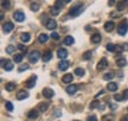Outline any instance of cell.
Segmentation results:
<instances>
[{"instance_id":"cell-52","label":"cell","mask_w":128,"mask_h":121,"mask_svg":"<svg viewBox=\"0 0 128 121\" xmlns=\"http://www.w3.org/2000/svg\"><path fill=\"white\" fill-rule=\"evenodd\" d=\"M64 1H65V2H70L71 0H64Z\"/></svg>"},{"instance_id":"cell-21","label":"cell","mask_w":128,"mask_h":121,"mask_svg":"<svg viewBox=\"0 0 128 121\" xmlns=\"http://www.w3.org/2000/svg\"><path fill=\"white\" fill-rule=\"evenodd\" d=\"M28 116L30 118V119H32V120H34V119H37L38 118V110H36V109H32V110H30L28 114Z\"/></svg>"},{"instance_id":"cell-43","label":"cell","mask_w":128,"mask_h":121,"mask_svg":"<svg viewBox=\"0 0 128 121\" xmlns=\"http://www.w3.org/2000/svg\"><path fill=\"white\" fill-rule=\"evenodd\" d=\"M51 37L54 38V39H60V34L57 32H52L51 33Z\"/></svg>"},{"instance_id":"cell-20","label":"cell","mask_w":128,"mask_h":121,"mask_svg":"<svg viewBox=\"0 0 128 121\" xmlns=\"http://www.w3.org/2000/svg\"><path fill=\"white\" fill-rule=\"evenodd\" d=\"M92 42L94 43V44H97V43H100L101 42V34L100 33H94L92 36Z\"/></svg>"},{"instance_id":"cell-25","label":"cell","mask_w":128,"mask_h":121,"mask_svg":"<svg viewBox=\"0 0 128 121\" xmlns=\"http://www.w3.org/2000/svg\"><path fill=\"white\" fill-rule=\"evenodd\" d=\"M74 42H75V39L71 36H66V37L64 38V44L65 45H71V44H74Z\"/></svg>"},{"instance_id":"cell-16","label":"cell","mask_w":128,"mask_h":121,"mask_svg":"<svg viewBox=\"0 0 128 121\" xmlns=\"http://www.w3.org/2000/svg\"><path fill=\"white\" fill-rule=\"evenodd\" d=\"M30 39H31V36H30V33L24 32V33H22V34H20V40H22L23 43L30 42Z\"/></svg>"},{"instance_id":"cell-44","label":"cell","mask_w":128,"mask_h":121,"mask_svg":"<svg viewBox=\"0 0 128 121\" xmlns=\"http://www.w3.org/2000/svg\"><path fill=\"white\" fill-rule=\"evenodd\" d=\"M122 95H124V100H128V89H124V94H122Z\"/></svg>"},{"instance_id":"cell-46","label":"cell","mask_w":128,"mask_h":121,"mask_svg":"<svg viewBox=\"0 0 128 121\" xmlns=\"http://www.w3.org/2000/svg\"><path fill=\"white\" fill-rule=\"evenodd\" d=\"M121 48H122V50H124V51H128V43H124Z\"/></svg>"},{"instance_id":"cell-7","label":"cell","mask_w":128,"mask_h":121,"mask_svg":"<svg viewBox=\"0 0 128 121\" xmlns=\"http://www.w3.org/2000/svg\"><path fill=\"white\" fill-rule=\"evenodd\" d=\"M36 80H37V76H31V77L25 82V87H26V88H33L34 84H36Z\"/></svg>"},{"instance_id":"cell-1","label":"cell","mask_w":128,"mask_h":121,"mask_svg":"<svg viewBox=\"0 0 128 121\" xmlns=\"http://www.w3.org/2000/svg\"><path fill=\"white\" fill-rule=\"evenodd\" d=\"M83 11V5L82 4H77L76 6H74L70 8L69 11V14H70V17H78L80 14L82 13Z\"/></svg>"},{"instance_id":"cell-36","label":"cell","mask_w":128,"mask_h":121,"mask_svg":"<svg viewBox=\"0 0 128 121\" xmlns=\"http://www.w3.org/2000/svg\"><path fill=\"white\" fill-rule=\"evenodd\" d=\"M14 51H16V48H14L13 45H8V46L6 48V52H7V54H10V55H12Z\"/></svg>"},{"instance_id":"cell-8","label":"cell","mask_w":128,"mask_h":121,"mask_svg":"<svg viewBox=\"0 0 128 121\" xmlns=\"http://www.w3.org/2000/svg\"><path fill=\"white\" fill-rule=\"evenodd\" d=\"M13 18L17 20V22H23L25 19V14L22 12V11H16L13 13Z\"/></svg>"},{"instance_id":"cell-5","label":"cell","mask_w":128,"mask_h":121,"mask_svg":"<svg viewBox=\"0 0 128 121\" xmlns=\"http://www.w3.org/2000/svg\"><path fill=\"white\" fill-rule=\"evenodd\" d=\"M13 28H14V25H13V23H11V22H6V23L2 25V31H4L5 33H10Z\"/></svg>"},{"instance_id":"cell-38","label":"cell","mask_w":128,"mask_h":121,"mask_svg":"<svg viewBox=\"0 0 128 121\" xmlns=\"http://www.w3.org/2000/svg\"><path fill=\"white\" fill-rule=\"evenodd\" d=\"M50 14H52V16H58V14H60V8L52 7V8L50 10Z\"/></svg>"},{"instance_id":"cell-13","label":"cell","mask_w":128,"mask_h":121,"mask_svg":"<svg viewBox=\"0 0 128 121\" xmlns=\"http://www.w3.org/2000/svg\"><path fill=\"white\" fill-rule=\"evenodd\" d=\"M74 80V76L72 74H65L62 77V81H63V83H71Z\"/></svg>"},{"instance_id":"cell-50","label":"cell","mask_w":128,"mask_h":121,"mask_svg":"<svg viewBox=\"0 0 128 121\" xmlns=\"http://www.w3.org/2000/svg\"><path fill=\"white\" fill-rule=\"evenodd\" d=\"M109 107H112V109H113V110H115V109H116V106H115V104H109Z\"/></svg>"},{"instance_id":"cell-54","label":"cell","mask_w":128,"mask_h":121,"mask_svg":"<svg viewBox=\"0 0 128 121\" xmlns=\"http://www.w3.org/2000/svg\"><path fill=\"white\" fill-rule=\"evenodd\" d=\"M127 109H128V108H127Z\"/></svg>"},{"instance_id":"cell-53","label":"cell","mask_w":128,"mask_h":121,"mask_svg":"<svg viewBox=\"0 0 128 121\" xmlns=\"http://www.w3.org/2000/svg\"><path fill=\"white\" fill-rule=\"evenodd\" d=\"M75 121H80V120H75Z\"/></svg>"},{"instance_id":"cell-19","label":"cell","mask_w":128,"mask_h":121,"mask_svg":"<svg viewBox=\"0 0 128 121\" xmlns=\"http://www.w3.org/2000/svg\"><path fill=\"white\" fill-rule=\"evenodd\" d=\"M107 88H108V90H109V92L115 93V92L118 90V84L115 83V82H109V83H108V86H107Z\"/></svg>"},{"instance_id":"cell-23","label":"cell","mask_w":128,"mask_h":121,"mask_svg":"<svg viewBox=\"0 0 128 121\" xmlns=\"http://www.w3.org/2000/svg\"><path fill=\"white\" fill-rule=\"evenodd\" d=\"M116 65L120 66V68L126 66V65H127V60H126V58H119V60H116Z\"/></svg>"},{"instance_id":"cell-9","label":"cell","mask_w":128,"mask_h":121,"mask_svg":"<svg viewBox=\"0 0 128 121\" xmlns=\"http://www.w3.org/2000/svg\"><path fill=\"white\" fill-rule=\"evenodd\" d=\"M45 26H46V28H48V30H55V28H57V23H56L54 19H49V20L46 22Z\"/></svg>"},{"instance_id":"cell-33","label":"cell","mask_w":128,"mask_h":121,"mask_svg":"<svg viewBox=\"0 0 128 121\" xmlns=\"http://www.w3.org/2000/svg\"><path fill=\"white\" fill-rule=\"evenodd\" d=\"M126 4H128V1H120L118 4V10L119 11H122V10L126 7Z\"/></svg>"},{"instance_id":"cell-31","label":"cell","mask_w":128,"mask_h":121,"mask_svg":"<svg viewBox=\"0 0 128 121\" xmlns=\"http://www.w3.org/2000/svg\"><path fill=\"white\" fill-rule=\"evenodd\" d=\"M92 51L84 52V54H83V60H89L90 58H92Z\"/></svg>"},{"instance_id":"cell-45","label":"cell","mask_w":128,"mask_h":121,"mask_svg":"<svg viewBox=\"0 0 128 121\" xmlns=\"http://www.w3.org/2000/svg\"><path fill=\"white\" fill-rule=\"evenodd\" d=\"M88 121H97V118L95 115H92V116L88 118Z\"/></svg>"},{"instance_id":"cell-18","label":"cell","mask_w":128,"mask_h":121,"mask_svg":"<svg viewBox=\"0 0 128 121\" xmlns=\"http://www.w3.org/2000/svg\"><path fill=\"white\" fill-rule=\"evenodd\" d=\"M51 58H52V52L50 50H46L44 52V55H43V60L44 62H49V60H51Z\"/></svg>"},{"instance_id":"cell-6","label":"cell","mask_w":128,"mask_h":121,"mask_svg":"<svg viewBox=\"0 0 128 121\" xmlns=\"http://www.w3.org/2000/svg\"><path fill=\"white\" fill-rule=\"evenodd\" d=\"M107 66H108V60H107V58H102V60L97 63L96 69L97 70H103V69H106Z\"/></svg>"},{"instance_id":"cell-48","label":"cell","mask_w":128,"mask_h":121,"mask_svg":"<svg viewBox=\"0 0 128 121\" xmlns=\"http://www.w3.org/2000/svg\"><path fill=\"white\" fill-rule=\"evenodd\" d=\"M108 5H109V6H113V5H115V0H109V1H108Z\"/></svg>"},{"instance_id":"cell-41","label":"cell","mask_w":128,"mask_h":121,"mask_svg":"<svg viewBox=\"0 0 128 121\" xmlns=\"http://www.w3.org/2000/svg\"><path fill=\"white\" fill-rule=\"evenodd\" d=\"M26 69H28V64H22L18 68V70L20 71V72H23V71H25Z\"/></svg>"},{"instance_id":"cell-32","label":"cell","mask_w":128,"mask_h":121,"mask_svg":"<svg viewBox=\"0 0 128 121\" xmlns=\"http://www.w3.org/2000/svg\"><path fill=\"white\" fill-rule=\"evenodd\" d=\"M2 7L6 10L11 8V1L10 0H2Z\"/></svg>"},{"instance_id":"cell-28","label":"cell","mask_w":128,"mask_h":121,"mask_svg":"<svg viewBox=\"0 0 128 121\" xmlns=\"http://www.w3.org/2000/svg\"><path fill=\"white\" fill-rule=\"evenodd\" d=\"M66 4L64 0H56V2H55V7H57V8H63L64 7V5Z\"/></svg>"},{"instance_id":"cell-40","label":"cell","mask_w":128,"mask_h":121,"mask_svg":"<svg viewBox=\"0 0 128 121\" xmlns=\"http://www.w3.org/2000/svg\"><path fill=\"white\" fill-rule=\"evenodd\" d=\"M5 107H6V109H7L8 112H12V110H13V104L11 102H6L5 103Z\"/></svg>"},{"instance_id":"cell-29","label":"cell","mask_w":128,"mask_h":121,"mask_svg":"<svg viewBox=\"0 0 128 121\" xmlns=\"http://www.w3.org/2000/svg\"><path fill=\"white\" fill-rule=\"evenodd\" d=\"M90 109H95V108H100L101 107V104H100V101L98 100H94L92 103H90Z\"/></svg>"},{"instance_id":"cell-47","label":"cell","mask_w":128,"mask_h":121,"mask_svg":"<svg viewBox=\"0 0 128 121\" xmlns=\"http://www.w3.org/2000/svg\"><path fill=\"white\" fill-rule=\"evenodd\" d=\"M18 49H20L22 51H26V46H24V45H18Z\"/></svg>"},{"instance_id":"cell-35","label":"cell","mask_w":128,"mask_h":121,"mask_svg":"<svg viewBox=\"0 0 128 121\" xmlns=\"http://www.w3.org/2000/svg\"><path fill=\"white\" fill-rule=\"evenodd\" d=\"M30 8H31V11H34V12H37V11L39 10V4H37V2H32L31 6H30Z\"/></svg>"},{"instance_id":"cell-30","label":"cell","mask_w":128,"mask_h":121,"mask_svg":"<svg viewBox=\"0 0 128 121\" xmlns=\"http://www.w3.org/2000/svg\"><path fill=\"white\" fill-rule=\"evenodd\" d=\"M75 74L77 75V76H80V77H82V76H84L86 71H84V69H82V68H76V69H75Z\"/></svg>"},{"instance_id":"cell-27","label":"cell","mask_w":128,"mask_h":121,"mask_svg":"<svg viewBox=\"0 0 128 121\" xmlns=\"http://www.w3.org/2000/svg\"><path fill=\"white\" fill-rule=\"evenodd\" d=\"M107 50H108V51H112V52H115L116 51V49H118V48L119 46H116V45H115V44H113V43H109V44H107Z\"/></svg>"},{"instance_id":"cell-34","label":"cell","mask_w":128,"mask_h":121,"mask_svg":"<svg viewBox=\"0 0 128 121\" xmlns=\"http://www.w3.org/2000/svg\"><path fill=\"white\" fill-rule=\"evenodd\" d=\"M22 60H23V55H22V54L14 55V62H16V63H20Z\"/></svg>"},{"instance_id":"cell-14","label":"cell","mask_w":128,"mask_h":121,"mask_svg":"<svg viewBox=\"0 0 128 121\" xmlns=\"http://www.w3.org/2000/svg\"><path fill=\"white\" fill-rule=\"evenodd\" d=\"M69 68V62L68 60H62L58 63V69L60 70H66Z\"/></svg>"},{"instance_id":"cell-2","label":"cell","mask_w":128,"mask_h":121,"mask_svg":"<svg viewBox=\"0 0 128 121\" xmlns=\"http://www.w3.org/2000/svg\"><path fill=\"white\" fill-rule=\"evenodd\" d=\"M127 30H128V23H127V20H124V22L119 25L118 32H119L120 36H124V34L127 33Z\"/></svg>"},{"instance_id":"cell-22","label":"cell","mask_w":128,"mask_h":121,"mask_svg":"<svg viewBox=\"0 0 128 121\" xmlns=\"http://www.w3.org/2000/svg\"><path fill=\"white\" fill-rule=\"evenodd\" d=\"M48 107H49V103L48 102H42L38 104V109H39L40 112H46V110H48Z\"/></svg>"},{"instance_id":"cell-3","label":"cell","mask_w":128,"mask_h":121,"mask_svg":"<svg viewBox=\"0 0 128 121\" xmlns=\"http://www.w3.org/2000/svg\"><path fill=\"white\" fill-rule=\"evenodd\" d=\"M1 66L6 71H11L13 69V63H12V60H1Z\"/></svg>"},{"instance_id":"cell-17","label":"cell","mask_w":128,"mask_h":121,"mask_svg":"<svg viewBox=\"0 0 128 121\" xmlns=\"http://www.w3.org/2000/svg\"><path fill=\"white\" fill-rule=\"evenodd\" d=\"M115 28V24L114 22H107V23L104 24V30L106 31H108V32H110V31H113Z\"/></svg>"},{"instance_id":"cell-24","label":"cell","mask_w":128,"mask_h":121,"mask_svg":"<svg viewBox=\"0 0 128 121\" xmlns=\"http://www.w3.org/2000/svg\"><path fill=\"white\" fill-rule=\"evenodd\" d=\"M5 89H6L7 92H12V90L16 89V83H14V82H8V83H6Z\"/></svg>"},{"instance_id":"cell-26","label":"cell","mask_w":128,"mask_h":121,"mask_svg":"<svg viewBox=\"0 0 128 121\" xmlns=\"http://www.w3.org/2000/svg\"><path fill=\"white\" fill-rule=\"evenodd\" d=\"M48 39H49L48 34H45V33H42V34H39V37H38V42H39V43H46V42H48Z\"/></svg>"},{"instance_id":"cell-10","label":"cell","mask_w":128,"mask_h":121,"mask_svg":"<svg viewBox=\"0 0 128 121\" xmlns=\"http://www.w3.org/2000/svg\"><path fill=\"white\" fill-rule=\"evenodd\" d=\"M54 90L50 88H44L43 89V95H44V98H51L52 96H54Z\"/></svg>"},{"instance_id":"cell-39","label":"cell","mask_w":128,"mask_h":121,"mask_svg":"<svg viewBox=\"0 0 128 121\" xmlns=\"http://www.w3.org/2000/svg\"><path fill=\"white\" fill-rule=\"evenodd\" d=\"M114 100L116 102H119V101H124V95H120V94H115L114 95Z\"/></svg>"},{"instance_id":"cell-49","label":"cell","mask_w":128,"mask_h":121,"mask_svg":"<svg viewBox=\"0 0 128 121\" xmlns=\"http://www.w3.org/2000/svg\"><path fill=\"white\" fill-rule=\"evenodd\" d=\"M120 121H128V116H122V119Z\"/></svg>"},{"instance_id":"cell-51","label":"cell","mask_w":128,"mask_h":121,"mask_svg":"<svg viewBox=\"0 0 128 121\" xmlns=\"http://www.w3.org/2000/svg\"><path fill=\"white\" fill-rule=\"evenodd\" d=\"M102 94H104V90H101L100 93H98L97 95H96V98H97V96H100V95H102Z\"/></svg>"},{"instance_id":"cell-11","label":"cell","mask_w":128,"mask_h":121,"mask_svg":"<svg viewBox=\"0 0 128 121\" xmlns=\"http://www.w3.org/2000/svg\"><path fill=\"white\" fill-rule=\"evenodd\" d=\"M28 98V92H25V90H19L18 93H17V98L18 100H25V98Z\"/></svg>"},{"instance_id":"cell-12","label":"cell","mask_w":128,"mask_h":121,"mask_svg":"<svg viewBox=\"0 0 128 121\" xmlns=\"http://www.w3.org/2000/svg\"><path fill=\"white\" fill-rule=\"evenodd\" d=\"M57 56L60 57V60H65L66 56H68V51L65 49H63V48H60V49H58V51H57Z\"/></svg>"},{"instance_id":"cell-4","label":"cell","mask_w":128,"mask_h":121,"mask_svg":"<svg viewBox=\"0 0 128 121\" xmlns=\"http://www.w3.org/2000/svg\"><path fill=\"white\" fill-rule=\"evenodd\" d=\"M39 57H40V52L37 51V50H34V51L30 52V55H28V60H30L31 63H36L37 60H39Z\"/></svg>"},{"instance_id":"cell-37","label":"cell","mask_w":128,"mask_h":121,"mask_svg":"<svg viewBox=\"0 0 128 121\" xmlns=\"http://www.w3.org/2000/svg\"><path fill=\"white\" fill-rule=\"evenodd\" d=\"M114 77V72H107V74L103 75V78L107 80V81H109V80H112Z\"/></svg>"},{"instance_id":"cell-15","label":"cell","mask_w":128,"mask_h":121,"mask_svg":"<svg viewBox=\"0 0 128 121\" xmlns=\"http://www.w3.org/2000/svg\"><path fill=\"white\" fill-rule=\"evenodd\" d=\"M77 92V86L76 84H71V86H68V88H66V93L69 95H72Z\"/></svg>"},{"instance_id":"cell-42","label":"cell","mask_w":128,"mask_h":121,"mask_svg":"<svg viewBox=\"0 0 128 121\" xmlns=\"http://www.w3.org/2000/svg\"><path fill=\"white\" fill-rule=\"evenodd\" d=\"M102 121H113V116L112 115H104L102 118Z\"/></svg>"}]
</instances>
